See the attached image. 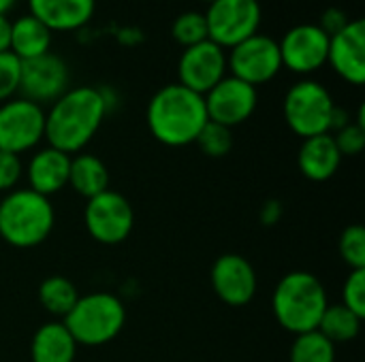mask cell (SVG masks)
Returning <instances> with one entry per match:
<instances>
[{
	"mask_svg": "<svg viewBox=\"0 0 365 362\" xmlns=\"http://www.w3.org/2000/svg\"><path fill=\"white\" fill-rule=\"evenodd\" d=\"M109 111L107 94L92 85L68 87L49 111H45V141L49 147L68 156L81 154V149L94 139Z\"/></svg>",
	"mask_w": 365,
	"mask_h": 362,
	"instance_id": "1",
	"label": "cell"
},
{
	"mask_svg": "<svg viewBox=\"0 0 365 362\" xmlns=\"http://www.w3.org/2000/svg\"><path fill=\"white\" fill-rule=\"evenodd\" d=\"M83 224L88 235L103 245L124 243L135 226V211L126 196L115 190L88 198L83 209Z\"/></svg>",
	"mask_w": 365,
	"mask_h": 362,
	"instance_id": "8",
	"label": "cell"
},
{
	"mask_svg": "<svg viewBox=\"0 0 365 362\" xmlns=\"http://www.w3.org/2000/svg\"><path fill=\"white\" fill-rule=\"evenodd\" d=\"M62 324L77 346L98 348L122 333L126 324V309L118 297L109 292H92L77 299Z\"/></svg>",
	"mask_w": 365,
	"mask_h": 362,
	"instance_id": "5",
	"label": "cell"
},
{
	"mask_svg": "<svg viewBox=\"0 0 365 362\" xmlns=\"http://www.w3.org/2000/svg\"><path fill=\"white\" fill-rule=\"evenodd\" d=\"M68 171H71V156L49 145L34 151L24 169L28 188L47 198H51L53 194H58L68 186Z\"/></svg>",
	"mask_w": 365,
	"mask_h": 362,
	"instance_id": "17",
	"label": "cell"
},
{
	"mask_svg": "<svg viewBox=\"0 0 365 362\" xmlns=\"http://www.w3.org/2000/svg\"><path fill=\"white\" fill-rule=\"evenodd\" d=\"M9 43H11V21L6 15H0V53L9 51Z\"/></svg>",
	"mask_w": 365,
	"mask_h": 362,
	"instance_id": "34",
	"label": "cell"
},
{
	"mask_svg": "<svg viewBox=\"0 0 365 362\" xmlns=\"http://www.w3.org/2000/svg\"><path fill=\"white\" fill-rule=\"evenodd\" d=\"M282 111L287 126L297 137L310 139L331 132L336 102L323 83L314 79H302L289 87Z\"/></svg>",
	"mask_w": 365,
	"mask_h": 362,
	"instance_id": "6",
	"label": "cell"
},
{
	"mask_svg": "<svg viewBox=\"0 0 365 362\" xmlns=\"http://www.w3.org/2000/svg\"><path fill=\"white\" fill-rule=\"evenodd\" d=\"M77 344L62 324V320L47 322L36 329L30 341V361L32 362H75Z\"/></svg>",
	"mask_w": 365,
	"mask_h": 362,
	"instance_id": "20",
	"label": "cell"
},
{
	"mask_svg": "<svg viewBox=\"0 0 365 362\" xmlns=\"http://www.w3.org/2000/svg\"><path fill=\"white\" fill-rule=\"evenodd\" d=\"M21 60L11 51L0 53V105L11 100L19 92Z\"/></svg>",
	"mask_w": 365,
	"mask_h": 362,
	"instance_id": "29",
	"label": "cell"
},
{
	"mask_svg": "<svg viewBox=\"0 0 365 362\" xmlns=\"http://www.w3.org/2000/svg\"><path fill=\"white\" fill-rule=\"evenodd\" d=\"M17 0H0V15H6L13 6H15Z\"/></svg>",
	"mask_w": 365,
	"mask_h": 362,
	"instance_id": "35",
	"label": "cell"
},
{
	"mask_svg": "<svg viewBox=\"0 0 365 362\" xmlns=\"http://www.w3.org/2000/svg\"><path fill=\"white\" fill-rule=\"evenodd\" d=\"M289 362H336V346L319 331L295 335Z\"/></svg>",
	"mask_w": 365,
	"mask_h": 362,
	"instance_id": "25",
	"label": "cell"
},
{
	"mask_svg": "<svg viewBox=\"0 0 365 362\" xmlns=\"http://www.w3.org/2000/svg\"><path fill=\"white\" fill-rule=\"evenodd\" d=\"M201 2H207V4H210V2H214V0H201Z\"/></svg>",
	"mask_w": 365,
	"mask_h": 362,
	"instance_id": "36",
	"label": "cell"
},
{
	"mask_svg": "<svg viewBox=\"0 0 365 362\" xmlns=\"http://www.w3.org/2000/svg\"><path fill=\"white\" fill-rule=\"evenodd\" d=\"M282 68L295 75H312L327 64L329 34L319 23H299L284 32L278 41Z\"/></svg>",
	"mask_w": 365,
	"mask_h": 362,
	"instance_id": "11",
	"label": "cell"
},
{
	"mask_svg": "<svg viewBox=\"0 0 365 362\" xmlns=\"http://www.w3.org/2000/svg\"><path fill=\"white\" fill-rule=\"evenodd\" d=\"M56 224L51 201L30 188H15L0 201V239L17 250L47 241Z\"/></svg>",
	"mask_w": 365,
	"mask_h": 362,
	"instance_id": "4",
	"label": "cell"
},
{
	"mask_svg": "<svg viewBox=\"0 0 365 362\" xmlns=\"http://www.w3.org/2000/svg\"><path fill=\"white\" fill-rule=\"evenodd\" d=\"M203 100L207 119L233 130L235 126L252 117L259 102V94L257 87L248 85L246 81L227 75L203 96Z\"/></svg>",
	"mask_w": 365,
	"mask_h": 362,
	"instance_id": "13",
	"label": "cell"
},
{
	"mask_svg": "<svg viewBox=\"0 0 365 362\" xmlns=\"http://www.w3.org/2000/svg\"><path fill=\"white\" fill-rule=\"evenodd\" d=\"M327 64L351 85L365 83V21L351 19L338 34L329 36Z\"/></svg>",
	"mask_w": 365,
	"mask_h": 362,
	"instance_id": "16",
	"label": "cell"
},
{
	"mask_svg": "<svg viewBox=\"0 0 365 362\" xmlns=\"http://www.w3.org/2000/svg\"><path fill=\"white\" fill-rule=\"evenodd\" d=\"M77 286L64 275H49L38 286V303L56 318L64 320L79 299Z\"/></svg>",
	"mask_w": 365,
	"mask_h": 362,
	"instance_id": "23",
	"label": "cell"
},
{
	"mask_svg": "<svg viewBox=\"0 0 365 362\" xmlns=\"http://www.w3.org/2000/svg\"><path fill=\"white\" fill-rule=\"evenodd\" d=\"M68 186L83 198H94L109 190V171L105 162L92 154L71 156Z\"/></svg>",
	"mask_w": 365,
	"mask_h": 362,
	"instance_id": "22",
	"label": "cell"
},
{
	"mask_svg": "<svg viewBox=\"0 0 365 362\" xmlns=\"http://www.w3.org/2000/svg\"><path fill=\"white\" fill-rule=\"evenodd\" d=\"M227 68L233 77L246 81L252 87L269 83L282 70V58L278 41L267 34H252L227 53Z\"/></svg>",
	"mask_w": 365,
	"mask_h": 362,
	"instance_id": "10",
	"label": "cell"
},
{
	"mask_svg": "<svg viewBox=\"0 0 365 362\" xmlns=\"http://www.w3.org/2000/svg\"><path fill=\"white\" fill-rule=\"evenodd\" d=\"M24 177V162L21 156L11 151H0V192H11Z\"/></svg>",
	"mask_w": 365,
	"mask_h": 362,
	"instance_id": "32",
	"label": "cell"
},
{
	"mask_svg": "<svg viewBox=\"0 0 365 362\" xmlns=\"http://www.w3.org/2000/svg\"><path fill=\"white\" fill-rule=\"evenodd\" d=\"M361 322H364V318L353 314L342 303H336V305H327L317 331L321 335H325L334 346H338V344L353 341L361 331Z\"/></svg>",
	"mask_w": 365,
	"mask_h": 362,
	"instance_id": "24",
	"label": "cell"
},
{
	"mask_svg": "<svg viewBox=\"0 0 365 362\" xmlns=\"http://www.w3.org/2000/svg\"><path fill=\"white\" fill-rule=\"evenodd\" d=\"M227 51L210 38L186 47L178 60V83L205 96L227 77Z\"/></svg>",
	"mask_w": 365,
	"mask_h": 362,
	"instance_id": "14",
	"label": "cell"
},
{
	"mask_svg": "<svg viewBox=\"0 0 365 362\" xmlns=\"http://www.w3.org/2000/svg\"><path fill=\"white\" fill-rule=\"evenodd\" d=\"M340 256L351 271L365 269V230L364 226L353 224L342 230L338 241Z\"/></svg>",
	"mask_w": 365,
	"mask_h": 362,
	"instance_id": "28",
	"label": "cell"
},
{
	"mask_svg": "<svg viewBox=\"0 0 365 362\" xmlns=\"http://www.w3.org/2000/svg\"><path fill=\"white\" fill-rule=\"evenodd\" d=\"M68 66L66 62L47 51L38 58L21 62V77H19V92L21 98L36 102V105H51L68 90Z\"/></svg>",
	"mask_w": 365,
	"mask_h": 362,
	"instance_id": "12",
	"label": "cell"
},
{
	"mask_svg": "<svg viewBox=\"0 0 365 362\" xmlns=\"http://www.w3.org/2000/svg\"><path fill=\"white\" fill-rule=\"evenodd\" d=\"M145 117L152 137L167 147L192 145L207 124L203 96L180 83H169L154 92Z\"/></svg>",
	"mask_w": 365,
	"mask_h": 362,
	"instance_id": "2",
	"label": "cell"
},
{
	"mask_svg": "<svg viewBox=\"0 0 365 362\" xmlns=\"http://www.w3.org/2000/svg\"><path fill=\"white\" fill-rule=\"evenodd\" d=\"M327 305L329 299L325 286L317 275L308 271L287 273L272 294L274 318L284 331L293 335L317 331Z\"/></svg>",
	"mask_w": 365,
	"mask_h": 362,
	"instance_id": "3",
	"label": "cell"
},
{
	"mask_svg": "<svg viewBox=\"0 0 365 362\" xmlns=\"http://www.w3.org/2000/svg\"><path fill=\"white\" fill-rule=\"evenodd\" d=\"M51 30L41 23L34 15H21L11 21V43L9 51L17 55L21 62L38 58L49 51L51 47Z\"/></svg>",
	"mask_w": 365,
	"mask_h": 362,
	"instance_id": "21",
	"label": "cell"
},
{
	"mask_svg": "<svg viewBox=\"0 0 365 362\" xmlns=\"http://www.w3.org/2000/svg\"><path fill=\"white\" fill-rule=\"evenodd\" d=\"M203 15L207 38L227 51L259 32L263 9L259 0H214Z\"/></svg>",
	"mask_w": 365,
	"mask_h": 362,
	"instance_id": "7",
	"label": "cell"
},
{
	"mask_svg": "<svg viewBox=\"0 0 365 362\" xmlns=\"http://www.w3.org/2000/svg\"><path fill=\"white\" fill-rule=\"evenodd\" d=\"M216 297L229 307H244L257 294V271L242 254H222L210 271Z\"/></svg>",
	"mask_w": 365,
	"mask_h": 362,
	"instance_id": "15",
	"label": "cell"
},
{
	"mask_svg": "<svg viewBox=\"0 0 365 362\" xmlns=\"http://www.w3.org/2000/svg\"><path fill=\"white\" fill-rule=\"evenodd\" d=\"M171 36L175 43H180L184 49L192 47L197 43L207 41V21L205 15L199 11H186L178 15L171 23Z\"/></svg>",
	"mask_w": 365,
	"mask_h": 362,
	"instance_id": "26",
	"label": "cell"
},
{
	"mask_svg": "<svg viewBox=\"0 0 365 362\" xmlns=\"http://www.w3.org/2000/svg\"><path fill=\"white\" fill-rule=\"evenodd\" d=\"M349 21H351V19H349V15H346L342 9H338V6H329V9L323 13V17H321L319 26H321V30H323V32H327L329 36H334V34H338V32H340Z\"/></svg>",
	"mask_w": 365,
	"mask_h": 362,
	"instance_id": "33",
	"label": "cell"
},
{
	"mask_svg": "<svg viewBox=\"0 0 365 362\" xmlns=\"http://www.w3.org/2000/svg\"><path fill=\"white\" fill-rule=\"evenodd\" d=\"M342 164V154L334 141V134H317L302 141L297 151V166L302 175L310 181H329Z\"/></svg>",
	"mask_w": 365,
	"mask_h": 362,
	"instance_id": "19",
	"label": "cell"
},
{
	"mask_svg": "<svg viewBox=\"0 0 365 362\" xmlns=\"http://www.w3.org/2000/svg\"><path fill=\"white\" fill-rule=\"evenodd\" d=\"M342 305L365 318V269L351 271L342 286Z\"/></svg>",
	"mask_w": 365,
	"mask_h": 362,
	"instance_id": "30",
	"label": "cell"
},
{
	"mask_svg": "<svg viewBox=\"0 0 365 362\" xmlns=\"http://www.w3.org/2000/svg\"><path fill=\"white\" fill-rule=\"evenodd\" d=\"M195 143L207 158H225L233 147V132L231 128L207 119V124L201 128Z\"/></svg>",
	"mask_w": 365,
	"mask_h": 362,
	"instance_id": "27",
	"label": "cell"
},
{
	"mask_svg": "<svg viewBox=\"0 0 365 362\" xmlns=\"http://www.w3.org/2000/svg\"><path fill=\"white\" fill-rule=\"evenodd\" d=\"M334 141H336L342 158L344 156H359L365 147V126L357 124V122H351L334 134Z\"/></svg>",
	"mask_w": 365,
	"mask_h": 362,
	"instance_id": "31",
	"label": "cell"
},
{
	"mask_svg": "<svg viewBox=\"0 0 365 362\" xmlns=\"http://www.w3.org/2000/svg\"><path fill=\"white\" fill-rule=\"evenodd\" d=\"M45 139V109L26 98L0 105V151L26 154Z\"/></svg>",
	"mask_w": 365,
	"mask_h": 362,
	"instance_id": "9",
	"label": "cell"
},
{
	"mask_svg": "<svg viewBox=\"0 0 365 362\" xmlns=\"http://www.w3.org/2000/svg\"><path fill=\"white\" fill-rule=\"evenodd\" d=\"M28 9L51 32H75L92 19L96 0H28Z\"/></svg>",
	"mask_w": 365,
	"mask_h": 362,
	"instance_id": "18",
	"label": "cell"
}]
</instances>
